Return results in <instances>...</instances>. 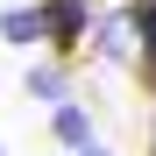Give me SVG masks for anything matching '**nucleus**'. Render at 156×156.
<instances>
[{
  "mask_svg": "<svg viewBox=\"0 0 156 156\" xmlns=\"http://www.w3.org/2000/svg\"><path fill=\"white\" fill-rule=\"evenodd\" d=\"M149 78H156V50H149Z\"/></svg>",
  "mask_w": 156,
  "mask_h": 156,
  "instance_id": "nucleus-6",
  "label": "nucleus"
},
{
  "mask_svg": "<svg viewBox=\"0 0 156 156\" xmlns=\"http://www.w3.org/2000/svg\"><path fill=\"white\" fill-rule=\"evenodd\" d=\"M0 36H7V43H36V36H43V14H29V7L0 14Z\"/></svg>",
  "mask_w": 156,
  "mask_h": 156,
  "instance_id": "nucleus-2",
  "label": "nucleus"
},
{
  "mask_svg": "<svg viewBox=\"0 0 156 156\" xmlns=\"http://www.w3.org/2000/svg\"><path fill=\"white\" fill-rule=\"evenodd\" d=\"M29 92H36V99H64V71H36Z\"/></svg>",
  "mask_w": 156,
  "mask_h": 156,
  "instance_id": "nucleus-5",
  "label": "nucleus"
},
{
  "mask_svg": "<svg viewBox=\"0 0 156 156\" xmlns=\"http://www.w3.org/2000/svg\"><path fill=\"white\" fill-rule=\"evenodd\" d=\"M85 21H92V7H85V0H43V36L50 43H78V36H85Z\"/></svg>",
  "mask_w": 156,
  "mask_h": 156,
  "instance_id": "nucleus-1",
  "label": "nucleus"
},
{
  "mask_svg": "<svg viewBox=\"0 0 156 156\" xmlns=\"http://www.w3.org/2000/svg\"><path fill=\"white\" fill-rule=\"evenodd\" d=\"M99 50H107V57H128V50H135V21H128V14H114L107 29H99Z\"/></svg>",
  "mask_w": 156,
  "mask_h": 156,
  "instance_id": "nucleus-3",
  "label": "nucleus"
},
{
  "mask_svg": "<svg viewBox=\"0 0 156 156\" xmlns=\"http://www.w3.org/2000/svg\"><path fill=\"white\" fill-rule=\"evenodd\" d=\"M85 7H99V0H85Z\"/></svg>",
  "mask_w": 156,
  "mask_h": 156,
  "instance_id": "nucleus-7",
  "label": "nucleus"
},
{
  "mask_svg": "<svg viewBox=\"0 0 156 156\" xmlns=\"http://www.w3.org/2000/svg\"><path fill=\"white\" fill-rule=\"evenodd\" d=\"M57 135L78 149V142H92V121H85V107H64V99H57Z\"/></svg>",
  "mask_w": 156,
  "mask_h": 156,
  "instance_id": "nucleus-4",
  "label": "nucleus"
}]
</instances>
